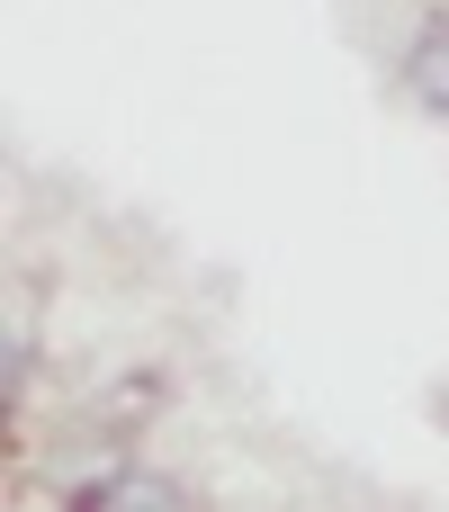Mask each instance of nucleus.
<instances>
[{"label":"nucleus","instance_id":"obj_2","mask_svg":"<svg viewBox=\"0 0 449 512\" xmlns=\"http://www.w3.org/2000/svg\"><path fill=\"white\" fill-rule=\"evenodd\" d=\"M405 90H414L432 117H449V27H423V45H414V63H405Z\"/></svg>","mask_w":449,"mask_h":512},{"label":"nucleus","instance_id":"obj_1","mask_svg":"<svg viewBox=\"0 0 449 512\" xmlns=\"http://www.w3.org/2000/svg\"><path fill=\"white\" fill-rule=\"evenodd\" d=\"M81 504H153V512H189V486H171L162 468H117L108 486H90Z\"/></svg>","mask_w":449,"mask_h":512}]
</instances>
